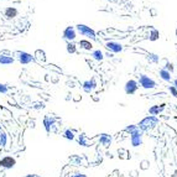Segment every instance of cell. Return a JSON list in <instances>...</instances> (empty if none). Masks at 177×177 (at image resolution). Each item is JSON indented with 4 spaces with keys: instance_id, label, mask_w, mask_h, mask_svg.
Instances as JSON below:
<instances>
[{
    "instance_id": "obj_1",
    "label": "cell",
    "mask_w": 177,
    "mask_h": 177,
    "mask_svg": "<svg viewBox=\"0 0 177 177\" xmlns=\"http://www.w3.org/2000/svg\"><path fill=\"white\" fill-rule=\"evenodd\" d=\"M76 31L81 35V36H86L91 40H96L97 39V35H96V31L91 27V26H87L84 24H77L76 25Z\"/></svg>"
},
{
    "instance_id": "obj_2",
    "label": "cell",
    "mask_w": 177,
    "mask_h": 177,
    "mask_svg": "<svg viewBox=\"0 0 177 177\" xmlns=\"http://www.w3.org/2000/svg\"><path fill=\"white\" fill-rule=\"evenodd\" d=\"M159 124V119H157V117H152V115H149V117H146V118H144L139 124H136L139 129H141L143 131H145V130H150L152 128H155L156 125Z\"/></svg>"
},
{
    "instance_id": "obj_3",
    "label": "cell",
    "mask_w": 177,
    "mask_h": 177,
    "mask_svg": "<svg viewBox=\"0 0 177 177\" xmlns=\"http://www.w3.org/2000/svg\"><path fill=\"white\" fill-rule=\"evenodd\" d=\"M138 84H139L141 88H144V89H154V88L157 87L156 82L152 79L151 77H149L148 75H144V73L139 75Z\"/></svg>"
},
{
    "instance_id": "obj_4",
    "label": "cell",
    "mask_w": 177,
    "mask_h": 177,
    "mask_svg": "<svg viewBox=\"0 0 177 177\" xmlns=\"http://www.w3.org/2000/svg\"><path fill=\"white\" fill-rule=\"evenodd\" d=\"M144 133L141 129H138L135 133L130 134V143L134 148H139L143 145V136H144Z\"/></svg>"
},
{
    "instance_id": "obj_5",
    "label": "cell",
    "mask_w": 177,
    "mask_h": 177,
    "mask_svg": "<svg viewBox=\"0 0 177 177\" xmlns=\"http://www.w3.org/2000/svg\"><path fill=\"white\" fill-rule=\"evenodd\" d=\"M15 56H16L18 61H19L21 65H29V63H31V62L35 61V57L31 56L30 53L25 52V51H18V52L15 53Z\"/></svg>"
},
{
    "instance_id": "obj_6",
    "label": "cell",
    "mask_w": 177,
    "mask_h": 177,
    "mask_svg": "<svg viewBox=\"0 0 177 177\" xmlns=\"http://www.w3.org/2000/svg\"><path fill=\"white\" fill-rule=\"evenodd\" d=\"M138 89H139L138 81H135V79H129V81H127V83L124 86V92L127 94H129V96L135 94L138 92Z\"/></svg>"
},
{
    "instance_id": "obj_7",
    "label": "cell",
    "mask_w": 177,
    "mask_h": 177,
    "mask_svg": "<svg viewBox=\"0 0 177 177\" xmlns=\"http://www.w3.org/2000/svg\"><path fill=\"white\" fill-rule=\"evenodd\" d=\"M76 36H77V31L73 26H67L63 30V32H62V37L66 41H68V42H73L75 39H76Z\"/></svg>"
},
{
    "instance_id": "obj_8",
    "label": "cell",
    "mask_w": 177,
    "mask_h": 177,
    "mask_svg": "<svg viewBox=\"0 0 177 177\" xmlns=\"http://www.w3.org/2000/svg\"><path fill=\"white\" fill-rule=\"evenodd\" d=\"M16 165V159L13 156H4L0 159V167L10 170Z\"/></svg>"
},
{
    "instance_id": "obj_9",
    "label": "cell",
    "mask_w": 177,
    "mask_h": 177,
    "mask_svg": "<svg viewBox=\"0 0 177 177\" xmlns=\"http://www.w3.org/2000/svg\"><path fill=\"white\" fill-rule=\"evenodd\" d=\"M105 47H107V50H109L113 53H120L124 49L123 45L120 42H118V41H108L105 44Z\"/></svg>"
},
{
    "instance_id": "obj_10",
    "label": "cell",
    "mask_w": 177,
    "mask_h": 177,
    "mask_svg": "<svg viewBox=\"0 0 177 177\" xmlns=\"http://www.w3.org/2000/svg\"><path fill=\"white\" fill-rule=\"evenodd\" d=\"M82 88L86 93H92L96 88H97V82H96V78H91V79H87L82 83Z\"/></svg>"
},
{
    "instance_id": "obj_11",
    "label": "cell",
    "mask_w": 177,
    "mask_h": 177,
    "mask_svg": "<svg viewBox=\"0 0 177 177\" xmlns=\"http://www.w3.org/2000/svg\"><path fill=\"white\" fill-rule=\"evenodd\" d=\"M42 124H44V128H45L46 133H47V134H50L51 130H53V128H55V124H56V119H55L53 117L46 115V117L44 118V122H42Z\"/></svg>"
},
{
    "instance_id": "obj_12",
    "label": "cell",
    "mask_w": 177,
    "mask_h": 177,
    "mask_svg": "<svg viewBox=\"0 0 177 177\" xmlns=\"http://www.w3.org/2000/svg\"><path fill=\"white\" fill-rule=\"evenodd\" d=\"M164 109H165V104H156V105H152V107L149 108V114L152 115V117H156V115H159Z\"/></svg>"
},
{
    "instance_id": "obj_13",
    "label": "cell",
    "mask_w": 177,
    "mask_h": 177,
    "mask_svg": "<svg viewBox=\"0 0 177 177\" xmlns=\"http://www.w3.org/2000/svg\"><path fill=\"white\" fill-rule=\"evenodd\" d=\"M98 140H99V144L103 145V146H105V148L109 146L112 144V141H113V139H112V136L109 134H101Z\"/></svg>"
},
{
    "instance_id": "obj_14",
    "label": "cell",
    "mask_w": 177,
    "mask_h": 177,
    "mask_svg": "<svg viewBox=\"0 0 177 177\" xmlns=\"http://www.w3.org/2000/svg\"><path fill=\"white\" fill-rule=\"evenodd\" d=\"M159 76H160V78H161L162 81H165V82H171V81H172V73H170V72L166 71L165 68H161V70L159 71Z\"/></svg>"
},
{
    "instance_id": "obj_15",
    "label": "cell",
    "mask_w": 177,
    "mask_h": 177,
    "mask_svg": "<svg viewBox=\"0 0 177 177\" xmlns=\"http://www.w3.org/2000/svg\"><path fill=\"white\" fill-rule=\"evenodd\" d=\"M4 15L6 19H14L15 16H18V10L15 8H6L4 11Z\"/></svg>"
},
{
    "instance_id": "obj_16",
    "label": "cell",
    "mask_w": 177,
    "mask_h": 177,
    "mask_svg": "<svg viewBox=\"0 0 177 177\" xmlns=\"http://www.w3.org/2000/svg\"><path fill=\"white\" fill-rule=\"evenodd\" d=\"M14 62V58L10 57V56H6V55H0V65L3 66H9Z\"/></svg>"
},
{
    "instance_id": "obj_17",
    "label": "cell",
    "mask_w": 177,
    "mask_h": 177,
    "mask_svg": "<svg viewBox=\"0 0 177 177\" xmlns=\"http://www.w3.org/2000/svg\"><path fill=\"white\" fill-rule=\"evenodd\" d=\"M91 56H92V58L94 61H98V62H101V61L104 60V53L101 50H93L92 53H91Z\"/></svg>"
},
{
    "instance_id": "obj_18",
    "label": "cell",
    "mask_w": 177,
    "mask_h": 177,
    "mask_svg": "<svg viewBox=\"0 0 177 177\" xmlns=\"http://www.w3.org/2000/svg\"><path fill=\"white\" fill-rule=\"evenodd\" d=\"M63 138L67 139V140H75L76 139V133L71 129H66L63 131Z\"/></svg>"
},
{
    "instance_id": "obj_19",
    "label": "cell",
    "mask_w": 177,
    "mask_h": 177,
    "mask_svg": "<svg viewBox=\"0 0 177 177\" xmlns=\"http://www.w3.org/2000/svg\"><path fill=\"white\" fill-rule=\"evenodd\" d=\"M78 45L81 46V49L87 50V51H91L92 50V47H93V45L91 44V41H87V40H81Z\"/></svg>"
},
{
    "instance_id": "obj_20",
    "label": "cell",
    "mask_w": 177,
    "mask_h": 177,
    "mask_svg": "<svg viewBox=\"0 0 177 177\" xmlns=\"http://www.w3.org/2000/svg\"><path fill=\"white\" fill-rule=\"evenodd\" d=\"M6 144H8V134L4 130H1L0 131V148H5Z\"/></svg>"
},
{
    "instance_id": "obj_21",
    "label": "cell",
    "mask_w": 177,
    "mask_h": 177,
    "mask_svg": "<svg viewBox=\"0 0 177 177\" xmlns=\"http://www.w3.org/2000/svg\"><path fill=\"white\" fill-rule=\"evenodd\" d=\"M66 50H67V52H68L70 55H73V53L77 52V45L75 42H68V41H67V44H66Z\"/></svg>"
},
{
    "instance_id": "obj_22",
    "label": "cell",
    "mask_w": 177,
    "mask_h": 177,
    "mask_svg": "<svg viewBox=\"0 0 177 177\" xmlns=\"http://www.w3.org/2000/svg\"><path fill=\"white\" fill-rule=\"evenodd\" d=\"M78 144H79L81 146H89V145H88V140H87L86 135H83V134L78 136Z\"/></svg>"
},
{
    "instance_id": "obj_23",
    "label": "cell",
    "mask_w": 177,
    "mask_h": 177,
    "mask_svg": "<svg viewBox=\"0 0 177 177\" xmlns=\"http://www.w3.org/2000/svg\"><path fill=\"white\" fill-rule=\"evenodd\" d=\"M146 58H148V61H150L152 63H157L159 62V56L156 55V53H149L148 56H146Z\"/></svg>"
},
{
    "instance_id": "obj_24",
    "label": "cell",
    "mask_w": 177,
    "mask_h": 177,
    "mask_svg": "<svg viewBox=\"0 0 177 177\" xmlns=\"http://www.w3.org/2000/svg\"><path fill=\"white\" fill-rule=\"evenodd\" d=\"M138 129H139V128H138V125H135V124H130V125H128V127L125 128V133H128V134L130 135V134L135 133Z\"/></svg>"
},
{
    "instance_id": "obj_25",
    "label": "cell",
    "mask_w": 177,
    "mask_h": 177,
    "mask_svg": "<svg viewBox=\"0 0 177 177\" xmlns=\"http://www.w3.org/2000/svg\"><path fill=\"white\" fill-rule=\"evenodd\" d=\"M8 92H9L8 86L4 84V83H0V94H6Z\"/></svg>"
},
{
    "instance_id": "obj_26",
    "label": "cell",
    "mask_w": 177,
    "mask_h": 177,
    "mask_svg": "<svg viewBox=\"0 0 177 177\" xmlns=\"http://www.w3.org/2000/svg\"><path fill=\"white\" fill-rule=\"evenodd\" d=\"M157 37H159V31L157 30H152L151 34H150V40L155 41V40H157Z\"/></svg>"
},
{
    "instance_id": "obj_27",
    "label": "cell",
    "mask_w": 177,
    "mask_h": 177,
    "mask_svg": "<svg viewBox=\"0 0 177 177\" xmlns=\"http://www.w3.org/2000/svg\"><path fill=\"white\" fill-rule=\"evenodd\" d=\"M164 68H165L166 71H169L170 73H172V71H174V65H172L171 62H167V63H166V66H165Z\"/></svg>"
},
{
    "instance_id": "obj_28",
    "label": "cell",
    "mask_w": 177,
    "mask_h": 177,
    "mask_svg": "<svg viewBox=\"0 0 177 177\" xmlns=\"http://www.w3.org/2000/svg\"><path fill=\"white\" fill-rule=\"evenodd\" d=\"M169 91L171 92V94H172V97H175L177 98V89L174 87V86H169Z\"/></svg>"
},
{
    "instance_id": "obj_29",
    "label": "cell",
    "mask_w": 177,
    "mask_h": 177,
    "mask_svg": "<svg viewBox=\"0 0 177 177\" xmlns=\"http://www.w3.org/2000/svg\"><path fill=\"white\" fill-rule=\"evenodd\" d=\"M70 177H87V175H84V174H81V172H78L76 175H72V176Z\"/></svg>"
},
{
    "instance_id": "obj_30",
    "label": "cell",
    "mask_w": 177,
    "mask_h": 177,
    "mask_svg": "<svg viewBox=\"0 0 177 177\" xmlns=\"http://www.w3.org/2000/svg\"><path fill=\"white\" fill-rule=\"evenodd\" d=\"M172 82H174V87L177 89V78H175V79H172Z\"/></svg>"
},
{
    "instance_id": "obj_31",
    "label": "cell",
    "mask_w": 177,
    "mask_h": 177,
    "mask_svg": "<svg viewBox=\"0 0 177 177\" xmlns=\"http://www.w3.org/2000/svg\"><path fill=\"white\" fill-rule=\"evenodd\" d=\"M25 177H36V176H35V175H26Z\"/></svg>"
},
{
    "instance_id": "obj_32",
    "label": "cell",
    "mask_w": 177,
    "mask_h": 177,
    "mask_svg": "<svg viewBox=\"0 0 177 177\" xmlns=\"http://www.w3.org/2000/svg\"><path fill=\"white\" fill-rule=\"evenodd\" d=\"M176 36H177V29H176Z\"/></svg>"
}]
</instances>
